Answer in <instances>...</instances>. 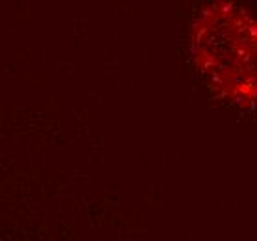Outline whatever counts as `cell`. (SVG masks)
Segmentation results:
<instances>
[{"label": "cell", "mask_w": 257, "mask_h": 241, "mask_svg": "<svg viewBox=\"0 0 257 241\" xmlns=\"http://www.w3.org/2000/svg\"><path fill=\"white\" fill-rule=\"evenodd\" d=\"M193 58L200 74L233 104L257 106V19L231 2L202 8L193 24Z\"/></svg>", "instance_id": "cell-1"}]
</instances>
